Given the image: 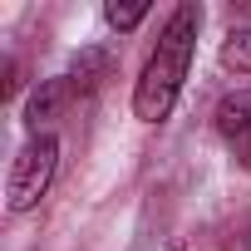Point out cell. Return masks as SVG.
Here are the masks:
<instances>
[{
    "label": "cell",
    "instance_id": "1",
    "mask_svg": "<svg viewBox=\"0 0 251 251\" xmlns=\"http://www.w3.org/2000/svg\"><path fill=\"white\" fill-rule=\"evenodd\" d=\"M197 30H202V5H192V0H182V5L163 20L158 30V45L133 84V113L143 123H163L182 94V79L192 69V50H197Z\"/></svg>",
    "mask_w": 251,
    "mask_h": 251
},
{
    "label": "cell",
    "instance_id": "2",
    "mask_svg": "<svg viewBox=\"0 0 251 251\" xmlns=\"http://www.w3.org/2000/svg\"><path fill=\"white\" fill-rule=\"evenodd\" d=\"M54 173H59V138H54V133H30V143H25V148L15 153V163H10V182H5L10 212L40 207V197L50 192Z\"/></svg>",
    "mask_w": 251,
    "mask_h": 251
},
{
    "label": "cell",
    "instance_id": "3",
    "mask_svg": "<svg viewBox=\"0 0 251 251\" xmlns=\"http://www.w3.org/2000/svg\"><path fill=\"white\" fill-rule=\"evenodd\" d=\"M217 133L222 143L251 168V89H236L217 103Z\"/></svg>",
    "mask_w": 251,
    "mask_h": 251
},
{
    "label": "cell",
    "instance_id": "4",
    "mask_svg": "<svg viewBox=\"0 0 251 251\" xmlns=\"http://www.w3.org/2000/svg\"><path fill=\"white\" fill-rule=\"evenodd\" d=\"M79 94H74V84H69V74H54V79H40V89L30 94V103H25V123L40 133L45 123H54L69 103H74Z\"/></svg>",
    "mask_w": 251,
    "mask_h": 251
},
{
    "label": "cell",
    "instance_id": "5",
    "mask_svg": "<svg viewBox=\"0 0 251 251\" xmlns=\"http://www.w3.org/2000/svg\"><path fill=\"white\" fill-rule=\"evenodd\" d=\"M108 69H113V59H108V50H79L74 54V64L64 69L69 74V84H74V94L84 99V94H94L103 79H108Z\"/></svg>",
    "mask_w": 251,
    "mask_h": 251
},
{
    "label": "cell",
    "instance_id": "6",
    "mask_svg": "<svg viewBox=\"0 0 251 251\" xmlns=\"http://www.w3.org/2000/svg\"><path fill=\"white\" fill-rule=\"evenodd\" d=\"M222 69L251 74V25H236V30L222 40Z\"/></svg>",
    "mask_w": 251,
    "mask_h": 251
},
{
    "label": "cell",
    "instance_id": "7",
    "mask_svg": "<svg viewBox=\"0 0 251 251\" xmlns=\"http://www.w3.org/2000/svg\"><path fill=\"white\" fill-rule=\"evenodd\" d=\"M103 20L113 30H138L148 20V5H103Z\"/></svg>",
    "mask_w": 251,
    "mask_h": 251
},
{
    "label": "cell",
    "instance_id": "8",
    "mask_svg": "<svg viewBox=\"0 0 251 251\" xmlns=\"http://www.w3.org/2000/svg\"><path fill=\"white\" fill-rule=\"evenodd\" d=\"M15 89H20V64L10 59V64H5V89H0V94H5V99H10Z\"/></svg>",
    "mask_w": 251,
    "mask_h": 251
}]
</instances>
